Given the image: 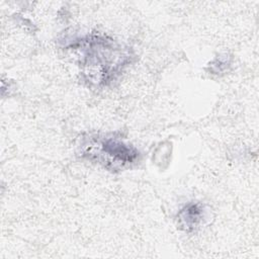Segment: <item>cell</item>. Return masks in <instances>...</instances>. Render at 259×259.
Instances as JSON below:
<instances>
[{
	"mask_svg": "<svg viewBox=\"0 0 259 259\" xmlns=\"http://www.w3.org/2000/svg\"><path fill=\"white\" fill-rule=\"evenodd\" d=\"M203 218L204 208L199 202H189L178 212L179 224L187 232L195 230Z\"/></svg>",
	"mask_w": 259,
	"mask_h": 259,
	"instance_id": "cell-2",
	"label": "cell"
},
{
	"mask_svg": "<svg viewBox=\"0 0 259 259\" xmlns=\"http://www.w3.org/2000/svg\"><path fill=\"white\" fill-rule=\"evenodd\" d=\"M97 154L101 161L113 165V168L134 163L139 156V152L134 147L111 138L99 141Z\"/></svg>",
	"mask_w": 259,
	"mask_h": 259,
	"instance_id": "cell-1",
	"label": "cell"
}]
</instances>
